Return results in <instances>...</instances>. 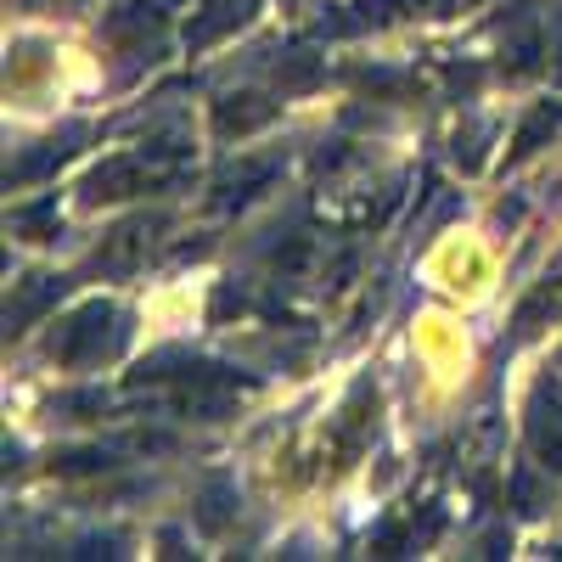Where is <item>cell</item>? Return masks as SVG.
<instances>
[{"label":"cell","mask_w":562,"mask_h":562,"mask_svg":"<svg viewBox=\"0 0 562 562\" xmlns=\"http://www.w3.org/2000/svg\"><path fill=\"white\" fill-rule=\"evenodd\" d=\"M551 74L562 79V18H557V40H551Z\"/></svg>","instance_id":"cell-21"},{"label":"cell","mask_w":562,"mask_h":562,"mask_svg":"<svg viewBox=\"0 0 562 562\" xmlns=\"http://www.w3.org/2000/svg\"><path fill=\"white\" fill-rule=\"evenodd\" d=\"M276 175H281L276 158H248L243 169H231V175L214 186V209H243V203H254Z\"/></svg>","instance_id":"cell-10"},{"label":"cell","mask_w":562,"mask_h":562,"mask_svg":"<svg viewBox=\"0 0 562 562\" xmlns=\"http://www.w3.org/2000/svg\"><path fill=\"white\" fill-rule=\"evenodd\" d=\"M12 231L23 243H52L63 231V214H57V198H40V203H23L12 209Z\"/></svg>","instance_id":"cell-14"},{"label":"cell","mask_w":562,"mask_h":562,"mask_svg":"<svg viewBox=\"0 0 562 562\" xmlns=\"http://www.w3.org/2000/svg\"><path fill=\"white\" fill-rule=\"evenodd\" d=\"M97 467H113L108 450H85V456H63L57 461V473H97Z\"/></svg>","instance_id":"cell-20"},{"label":"cell","mask_w":562,"mask_h":562,"mask_svg":"<svg viewBox=\"0 0 562 562\" xmlns=\"http://www.w3.org/2000/svg\"><path fill=\"white\" fill-rule=\"evenodd\" d=\"M276 113H281V102L259 97V90H231V97L214 102V135L220 140H248L265 124H276Z\"/></svg>","instance_id":"cell-4"},{"label":"cell","mask_w":562,"mask_h":562,"mask_svg":"<svg viewBox=\"0 0 562 562\" xmlns=\"http://www.w3.org/2000/svg\"><path fill=\"white\" fill-rule=\"evenodd\" d=\"M529 445H535V461L546 467V473H562V400L557 394H540L535 400Z\"/></svg>","instance_id":"cell-9"},{"label":"cell","mask_w":562,"mask_h":562,"mask_svg":"<svg viewBox=\"0 0 562 562\" xmlns=\"http://www.w3.org/2000/svg\"><path fill=\"white\" fill-rule=\"evenodd\" d=\"M259 18V0H198L192 23H186V52H203V45L237 34Z\"/></svg>","instance_id":"cell-3"},{"label":"cell","mask_w":562,"mask_h":562,"mask_svg":"<svg viewBox=\"0 0 562 562\" xmlns=\"http://www.w3.org/2000/svg\"><path fill=\"white\" fill-rule=\"evenodd\" d=\"M501 52L512 57V74H535L540 68V57H546V40H540V23L535 18H518L506 29V40H501Z\"/></svg>","instance_id":"cell-13"},{"label":"cell","mask_w":562,"mask_h":562,"mask_svg":"<svg viewBox=\"0 0 562 562\" xmlns=\"http://www.w3.org/2000/svg\"><path fill=\"white\" fill-rule=\"evenodd\" d=\"M231 518H237V490L214 479V484L198 495V529H203V535H225Z\"/></svg>","instance_id":"cell-16"},{"label":"cell","mask_w":562,"mask_h":562,"mask_svg":"<svg viewBox=\"0 0 562 562\" xmlns=\"http://www.w3.org/2000/svg\"><path fill=\"white\" fill-rule=\"evenodd\" d=\"M371 411H378V400H371L366 389L349 400V411H344V422H338V467H349L355 456H360V445H366V434H371V422H378V416H371Z\"/></svg>","instance_id":"cell-12"},{"label":"cell","mask_w":562,"mask_h":562,"mask_svg":"<svg viewBox=\"0 0 562 562\" xmlns=\"http://www.w3.org/2000/svg\"><path fill=\"white\" fill-rule=\"evenodd\" d=\"M124 338H130V315L113 299H85L74 315H63L52 326L45 355L57 366H74V371H97V366L124 355Z\"/></svg>","instance_id":"cell-1"},{"label":"cell","mask_w":562,"mask_h":562,"mask_svg":"<svg viewBox=\"0 0 562 562\" xmlns=\"http://www.w3.org/2000/svg\"><path fill=\"white\" fill-rule=\"evenodd\" d=\"M562 130V102H535L529 108V119L518 124V135H512V153H506V164H524V158H535L546 140Z\"/></svg>","instance_id":"cell-11"},{"label":"cell","mask_w":562,"mask_h":562,"mask_svg":"<svg viewBox=\"0 0 562 562\" xmlns=\"http://www.w3.org/2000/svg\"><path fill=\"white\" fill-rule=\"evenodd\" d=\"M557 310H562V276H557V281H546V288H535V293L518 304L512 326H518V338H535V333H540V321H546V315H557Z\"/></svg>","instance_id":"cell-15"},{"label":"cell","mask_w":562,"mask_h":562,"mask_svg":"<svg viewBox=\"0 0 562 562\" xmlns=\"http://www.w3.org/2000/svg\"><path fill=\"white\" fill-rule=\"evenodd\" d=\"M512 506H518V512H540L546 506V490H540V479L529 473V467L512 473Z\"/></svg>","instance_id":"cell-19"},{"label":"cell","mask_w":562,"mask_h":562,"mask_svg":"<svg viewBox=\"0 0 562 562\" xmlns=\"http://www.w3.org/2000/svg\"><path fill=\"white\" fill-rule=\"evenodd\" d=\"M74 140H85V130L79 124H68L63 135H52V140H40L34 153H23L18 164H7V186H29V180H45L57 164H68L74 158Z\"/></svg>","instance_id":"cell-7"},{"label":"cell","mask_w":562,"mask_h":562,"mask_svg":"<svg viewBox=\"0 0 562 562\" xmlns=\"http://www.w3.org/2000/svg\"><path fill=\"white\" fill-rule=\"evenodd\" d=\"M445 12H456V0H355L349 18L333 23V34L378 29V23H394V18H445Z\"/></svg>","instance_id":"cell-6"},{"label":"cell","mask_w":562,"mask_h":562,"mask_svg":"<svg viewBox=\"0 0 562 562\" xmlns=\"http://www.w3.org/2000/svg\"><path fill=\"white\" fill-rule=\"evenodd\" d=\"M23 7H40V0H23Z\"/></svg>","instance_id":"cell-22"},{"label":"cell","mask_w":562,"mask_h":562,"mask_svg":"<svg viewBox=\"0 0 562 562\" xmlns=\"http://www.w3.org/2000/svg\"><path fill=\"white\" fill-rule=\"evenodd\" d=\"M153 186H164L153 169H140L135 158H108L97 175L85 180V203H113V198H135V192H153Z\"/></svg>","instance_id":"cell-5"},{"label":"cell","mask_w":562,"mask_h":562,"mask_svg":"<svg viewBox=\"0 0 562 562\" xmlns=\"http://www.w3.org/2000/svg\"><path fill=\"white\" fill-rule=\"evenodd\" d=\"M63 288H68L63 276H29L23 288H18V299L7 304V333H12V338H18V333H29V326H34L45 310H52V304L63 299Z\"/></svg>","instance_id":"cell-8"},{"label":"cell","mask_w":562,"mask_h":562,"mask_svg":"<svg viewBox=\"0 0 562 562\" xmlns=\"http://www.w3.org/2000/svg\"><path fill=\"white\" fill-rule=\"evenodd\" d=\"M164 29H169V0H130L124 12H113L108 18V40L113 45H124V52H158V40H164Z\"/></svg>","instance_id":"cell-2"},{"label":"cell","mask_w":562,"mask_h":562,"mask_svg":"<svg viewBox=\"0 0 562 562\" xmlns=\"http://www.w3.org/2000/svg\"><path fill=\"white\" fill-rule=\"evenodd\" d=\"M153 225H158V220H153ZM153 225H147V220H130V225H119L113 237H108V248L97 254V265H130V259L140 254V243L153 237Z\"/></svg>","instance_id":"cell-17"},{"label":"cell","mask_w":562,"mask_h":562,"mask_svg":"<svg viewBox=\"0 0 562 562\" xmlns=\"http://www.w3.org/2000/svg\"><path fill=\"white\" fill-rule=\"evenodd\" d=\"M315 79H321V57H310V52H288V57L276 63V85L281 90H304Z\"/></svg>","instance_id":"cell-18"}]
</instances>
